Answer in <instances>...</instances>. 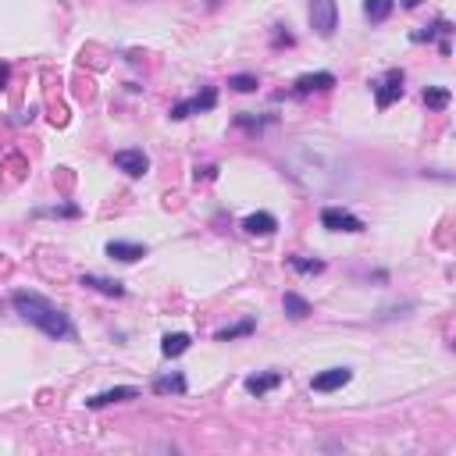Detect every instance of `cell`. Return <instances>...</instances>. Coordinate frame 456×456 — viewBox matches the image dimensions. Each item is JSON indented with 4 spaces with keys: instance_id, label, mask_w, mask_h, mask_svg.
<instances>
[{
    "instance_id": "obj_29",
    "label": "cell",
    "mask_w": 456,
    "mask_h": 456,
    "mask_svg": "<svg viewBox=\"0 0 456 456\" xmlns=\"http://www.w3.org/2000/svg\"><path fill=\"white\" fill-rule=\"evenodd\" d=\"M420 4V0H403V8H417Z\"/></svg>"
},
{
    "instance_id": "obj_20",
    "label": "cell",
    "mask_w": 456,
    "mask_h": 456,
    "mask_svg": "<svg viewBox=\"0 0 456 456\" xmlns=\"http://www.w3.org/2000/svg\"><path fill=\"white\" fill-rule=\"evenodd\" d=\"M438 33H442V36H449V33H452V26H449L445 18H438L435 26H424L420 33H413V40H417V43H431V40H435Z\"/></svg>"
},
{
    "instance_id": "obj_12",
    "label": "cell",
    "mask_w": 456,
    "mask_h": 456,
    "mask_svg": "<svg viewBox=\"0 0 456 456\" xmlns=\"http://www.w3.org/2000/svg\"><path fill=\"white\" fill-rule=\"evenodd\" d=\"M278 385H282V374H278V371L250 374V378H246V392H250V396H257V399H261V396H268V392H271V389H278Z\"/></svg>"
},
{
    "instance_id": "obj_5",
    "label": "cell",
    "mask_w": 456,
    "mask_h": 456,
    "mask_svg": "<svg viewBox=\"0 0 456 456\" xmlns=\"http://www.w3.org/2000/svg\"><path fill=\"white\" fill-rule=\"evenodd\" d=\"M399 97H403V72L392 68L374 82V100H378V107H392Z\"/></svg>"
},
{
    "instance_id": "obj_18",
    "label": "cell",
    "mask_w": 456,
    "mask_h": 456,
    "mask_svg": "<svg viewBox=\"0 0 456 456\" xmlns=\"http://www.w3.org/2000/svg\"><path fill=\"white\" fill-rule=\"evenodd\" d=\"M254 328H257V321L246 317V321H239V325H232V328H221L214 339H217V342H232V339H239V335H250Z\"/></svg>"
},
{
    "instance_id": "obj_17",
    "label": "cell",
    "mask_w": 456,
    "mask_h": 456,
    "mask_svg": "<svg viewBox=\"0 0 456 456\" xmlns=\"http://www.w3.org/2000/svg\"><path fill=\"white\" fill-rule=\"evenodd\" d=\"M392 8H396V0H367V4H364V15H367L371 22H385V18L392 15Z\"/></svg>"
},
{
    "instance_id": "obj_27",
    "label": "cell",
    "mask_w": 456,
    "mask_h": 456,
    "mask_svg": "<svg viewBox=\"0 0 456 456\" xmlns=\"http://www.w3.org/2000/svg\"><path fill=\"white\" fill-rule=\"evenodd\" d=\"M217 175V168L214 164H207V168H196V178H214Z\"/></svg>"
},
{
    "instance_id": "obj_8",
    "label": "cell",
    "mask_w": 456,
    "mask_h": 456,
    "mask_svg": "<svg viewBox=\"0 0 456 456\" xmlns=\"http://www.w3.org/2000/svg\"><path fill=\"white\" fill-rule=\"evenodd\" d=\"M349 378H353L349 367H328L325 374H317V378L310 381V389H314V392H335V389H342Z\"/></svg>"
},
{
    "instance_id": "obj_30",
    "label": "cell",
    "mask_w": 456,
    "mask_h": 456,
    "mask_svg": "<svg viewBox=\"0 0 456 456\" xmlns=\"http://www.w3.org/2000/svg\"><path fill=\"white\" fill-rule=\"evenodd\" d=\"M207 4H210V8H214V4H217V0H207Z\"/></svg>"
},
{
    "instance_id": "obj_15",
    "label": "cell",
    "mask_w": 456,
    "mask_h": 456,
    "mask_svg": "<svg viewBox=\"0 0 456 456\" xmlns=\"http://www.w3.org/2000/svg\"><path fill=\"white\" fill-rule=\"evenodd\" d=\"M189 346H192V339H189L185 332H175V335H164V339H161V353H164V357H182Z\"/></svg>"
},
{
    "instance_id": "obj_9",
    "label": "cell",
    "mask_w": 456,
    "mask_h": 456,
    "mask_svg": "<svg viewBox=\"0 0 456 456\" xmlns=\"http://www.w3.org/2000/svg\"><path fill=\"white\" fill-rule=\"evenodd\" d=\"M136 396H139V389H132V385H118V389L97 392L93 399H86V406L100 410V406H111V403H125V399H136Z\"/></svg>"
},
{
    "instance_id": "obj_21",
    "label": "cell",
    "mask_w": 456,
    "mask_h": 456,
    "mask_svg": "<svg viewBox=\"0 0 456 456\" xmlns=\"http://www.w3.org/2000/svg\"><path fill=\"white\" fill-rule=\"evenodd\" d=\"M424 104H428L431 111H445V107H449V89L428 86V89H424Z\"/></svg>"
},
{
    "instance_id": "obj_2",
    "label": "cell",
    "mask_w": 456,
    "mask_h": 456,
    "mask_svg": "<svg viewBox=\"0 0 456 456\" xmlns=\"http://www.w3.org/2000/svg\"><path fill=\"white\" fill-rule=\"evenodd\" d=\"M11 303H15V310H18L33 328H40L43 335H50V339H68V335H72L68 314L58 310L50 300H43V296H36V293H15Z\"/></svg>"
},
{
    "instance_id": "obj_13",
    "label": "cell",
    "mask_w": 456,
    "mask_h": 456,
    "mask_svg": "<svg viewBox=\"0 0 456 456\" xmlns=\"http://www.w3.org/2000/svg\"><path fill=\"white\" fill-rule=\"evenodd\" d=\"M332 86H335L332 72H310V75L296 79V93H314V89H332Z\"/></svg>"
},
{
    "instance_id": "obj_26",
    "label": "cell",
    "mask_w": 456,
    "mask_h": 456,
    "mask_svg": "<svg viewBox=\"0 0 456 456\" xmlns=\"http://www.w3.org/2000/svg\"><path fill=\"white\" fill-rule=\"evenodd\" d=\"M271 43H275V47H282V43H286V47H293V36H289V33H282V26H275V40H271Z\"/></svg>"
},
{
    "instance_id": "obj_3",
    "label": "cell",
    "mask_w": 456,
    "mask_h": 456,
    "mask_svg": "<svg viewBox=\"0 0 456 456\" xmlns=\"http://www.w3.org/2000/svg\"><path fill=\"white\" fill-rule=\"evenodd\" d=\"M335 22H339L335 0H310V26H314L317 36H332L335 33Z\"/></svg>"
},
{
    "instance_id": "obj_6",
    "label": "cell",
    "mask_w": 456,
    "mask_h": 456,
    "mask_svg": "<svg viewBox=\"0 0 456 456\" xmlns=\"http://www.w3.org/2000/svg\"><path fill=\"white\" fill-rule=\"evenodd\" d=\"M214 104H217V93H214V89H203V93H196V97H189V100L175 104V107H171V118H175V121H182V118H189V114L210 111Z\"/></svg>"
},
{
    "instance_id": "obj_10",
    "label": "cell",
    "mask_w": 456,
    "mask_h": 456,
    "mask_svg": "<svg viewBox=\"0 0 456 456\" xmlns=\"http://www.w3.org/2000/svg\"><path fill=\"white\" fill-rule=\"evenodd\" d=\"M243 228H246L250 236H271L275 228H278V221H275V214L257 210V214H246V217H243Z\"/></svg>"
},
{
    "instance_id": "obj_24",
    "label": "cell",
    "mask_w": 456,
    "mask_h": 456,
    "mask_svg": "<svg viewBox=\"0 0 456 456\" xmlns=\"http://www.w3.org/2000/svg\"><path fill=\"white\" fill-rule=\"evenodd\" d=\"M289 268L303 271V275H321L325 271V261H307V257H289Z\"/></svg>"
},
{
    "instance_id": "obj_16",
    "label": "cell",
    "mask_w": 456,
    "mask_h": 456,
    "mask_svg": "<svg viewBox=\"0 0 456 456\" xmlns=\"http://www.w3.org/2000/svg\"><path fill=\"white\" fill-rule=\"evenodd\" d=\"M282 307H286V314H289L293 321H303V317L310 314V303H307L303 296H296V293H286V300H282Z\"/></svg>"
},
{
    "instance_id": "obj_4",
    "label": "cell",
    "mask_w": 456,
    "mask_h": 456,
    "mask_svg": "<svg viewBox=\"0 0 456 456\" xmlns=\"http://www.w3.org/2000/svg\"><path fill=\"white\" fill-rule=\"evenodd\" d=\"M321 224L328 228V232H364V221L342 207H325L321 210Z\"/></svg>"
},
{
    "instance_id": "obj_1",
    "label": "cell",
    "mask_w": 456,
    "mask_h": 456,
    "mask_svg": "<svg viewBox=\"0 0 456 456\" xmlns=\"http://www.w3.org/2000/svg\"><path fill=\"white\" fill-rule=\"evenodd\" d=\"M286 171L307 192H332L349 178L346 157L321 139H296L286 153Z\"/></svg>"
},
{
    "instance_id": "obj_19",
    "label": "cell",
    "mask_w": 456,
    "mask_h": 456,
    "mask_svg": "<svg viewBox=\"0 0 456 456\" xmlns=\"http://www.w3.org/2000/svg\"><path fill=\"white\" fill-rule=\"evenodd\" d=\"M153 392L157 396H168V392H185V378L182 374H164L153 381Z\"/></svg>"
},
{
    "instance_id": "obj_22",
    "label": "cell",
    "mask_w": 456,
    "mask_h": 456,
    "mask_svg": "<svg viewBox=\"0 0 456 456\" xmlns=\"http://www.w3.org/2000/svg\"><path fill=\"white\" fill-rule=\"evenodd\" d=\"M228 86H232L236 93H254V89L261 86V79H257V75H246V72H243V75H232V79H228Z\"/></svg>"
},
{
    "instance_id": "obj_7",
    "label": "cell",
    "mask_w": 456,
    "mask_h": 456,
    "mask_svg": "<svg viewBox=\"0 0 456 456\" xmlns=\"http://www.w3.org/2000/svg\"><path fill=\"white\" fill-rule=\"evenodd\" d=\"M114 168L125 171L129 178H143L146 168H150V161H146L143 150H118V153H114Z\"/></svg>"
},
{
    "instance_id": "obj_14",
    "label": "cell",
    "mask_w": 456,
    "mask_h": 456,
    "mask_svg": "<svg viewBox=\"0 0 456 456\" xmlns=\"http://www.w3.org/2000/svg\"><path fill=\"white\" fill-rule=\"evenodd\" d=\"M82 286H93L100 289L104 296H125V286L118 278H100V275H82Z\"/></svg>"
},
{
    "instance_id": "obj_25",
    "label": "cell",
    "mask_w": 456,
    "mask_h": 456,
    "mask_svg": "<svg viewBox=\"0 0 456 456\" xmlns=\"http://www.w3.org/2000/svg\"><path fill=\"white\" fill-rule=\"evenodd\" d=\"M236 121H239V125H243V129H264V125H268V121H271V118H254V114H239V118H236Z\"/></svg>"
},
{
    "instance_id": "obj_28",
    "label": "cell",
    "mask_w": 456,
    "mask_h": 456,
    "mask_svg": "<svg viewBox=\"0 0 456 456\" xmlns=\"http://www.w3.org/2000/svg\"><path fill=\"white\" fill-rule=\"evenodd\" d=\"M8 79H11V68H8V65H0V86H8Z\"/></svg>"
},
{
    "instance_id": "obj_23",
    "label": "cell",
    "mask_w": 456,
    "mask_h": 456,
    "mask_svg": "<svg viewBox=\"0 0 456 456\" xmlns=\"http://www.w3.org/2000/svg\"><path fill=\"white\" fill-rule=\"evenodd\" d=\"M36 217H79V207H72V203H61V207H40Z\"/></svg>"
},
{
    "instance_id": "obj_11",
    "label": "cell",
    "mask_w": 456,
    "mask_h": 456,
    "mask_svg": "<svg viewBox=\"0 0 456 456\" xmlns=\"http://www.w3.org/2000/svg\"><path fill=\"white\" fill-rule=\"evenodd\" d=\"M107 257L132 264V261H143V257H146V246H139V243H121V239H111V243H107Z\"/></svg>"
}]
</instances>
